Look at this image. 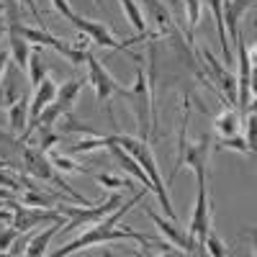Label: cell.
Wrapping results in <instances>:
<instances>
[{
	"instance_id": "cell-8",
	"label": "cell",
	"mask_w": 257,
	"mask_h": 257,
	"mask_svg": "<svg viewBox=\"0 0 257 257\" xmlns=\"http://www.w3.org/2000/svg\"><path fill=\"white\" fill-rule=\"evenodd\" d=\"M208 229H211V203L206 196V185H198L196 206H193V216H190V231H188L190 254H206L203 242H206Z\"/></svg>"
},
{
	"instance_id": "cell-24",
	"label": "cell",
	"mask_w": 257,
	"mask_h": 257,
	"mask_svg": "<svg viewBox=\"0 0 257 257\" xmlns=\"http://www.w3.org/2000/svg\"><path fill=\"white\" fill-rule=\"evenodd\" d=\"M82 80H70V82H64L62 88H57V98H54V103H59L62 105V111L64 113H70L72 111V105H75V100H77V95H80V90H82Z\"/></svg>"
},
{
	"instance_id": "cell-32",
	"label": "cell",
	"mask_w": 257,
	"mask_h": 257,
	"mask_svg": "<svg viewBox=\"0 0 257 257\" xmlns=\"http://www.w3.org/2000/svg\"><path fill=\"white\" fill-rule=\"evenodd\" d=\"M201 0H185V16H188V26H190V34L193 29L198 26V21H201Z\"/></svg>"
},
{
	"instance_id": "cell-3",
	"label": "cell",
	"mask_w": 257,
	"mask_h": 257,
	"mask_svg": "<svg viewBox=\"0 0 257 257\" xmlns=\"http://www.w3.org/2000/svg\"><path fill=\"white\" fill-rule=\"evenodd\" d=\"M121 239H134L137 244H142V247H144V249H142V254H149V249H147V247H152V239H147L144 234L134 231L132 226H126V229H116V226L105 224V221L100 219L98 224L88 226V229H85V231L80 234V237H75L72 242H67L64 247L54 249V257H67V254L80 252L82 247H93V244H103V242H121Z\"/></svg>"
},
{
	"instance_id": "cell-20",
	"label": "cell",
	"mask_w": 257,
	"mask_h": 257,
	"mask_svg": "<svg viewBox=\"0 0 257 257\" xmlns=\"http://www.w3.org/2000/svg\"><path fill=\"white\" fill-rule=\"evenodd\" d=\"M64 224H62V219H57V221H49V226L44 229V231H39V234H34V237L29 239V244H26V252L24 254H29V257H41L47 252V247H49V242H52V237L62 229Z\"/></svg>"
},
{
	"instance_id": "cell-29",
	"label": "cell",
	"mask_w": 257,
	"mask_h": 257,
	"mask_svg": "<svg viewBox=\"0 0 257 257\" xmlns=\"http://www.w3.org/2000/svg\"><path fill=\"white\" fill-rule=\"evenodd\" d=\"M59 132H62V134H88V137H95V134H98L95 128H90L85 121L72 118L70 113H67V118H64V121H59Z\"/></svg>"
},
{
	"instance_id": "cell-26",
	"label": "cell",
	"mask_w": 257,
	"mask_h": 257,
	"mask_svg": "<svg viewBox=\"0 0 257 257\" xmlns=\"http://www.w3.org/2000/svg\"><path fill=\"white\" fill-rule=\"evenodd\" d=\"M18 201H21V203H29V206H36V208H54V206H57L52 196H44V193H39V190H34V188L21 190V193H18Z\"/></svg>"
},
{
	"instance_id": "cell-1",
	"label": "cell",
	"mask_w": 257,
	"mask_h": 257,
	"mask_svg": "<svg viewBox=\"0 0 257 257\" xmlns=\"http://www.w3.org/2000/svg\"><path fill=\"white\" fill-rule=\"evenodd\" d=\"M188 121H190V103H188V95H183V121H180V137H178V155H175V167H173V173H170L167 185H173V180L180 173L183 165L193 170L198 185H206V167H208V157H211L213 137L201 134L198 142H188V137H185Z\"/></svg>"
},
{
	"instance_id": "cell-13",
	"label": "cell",
	"mask_w": 257,
	"mask_h": 257,
	"mask_svg": "<svg viewBox=\"0 0 257 257\" xmlns=\"http://www.w3.org/2000/svg\"><path fill=\"white\" fill-rule=\"evenodd\" d=\"M8 52L16 59V64L21 67V72L29 64V54H31V41H26L18 31V18H16V6H11V21H8Z\"/></svg>"
},
{
	"instance_id": "cell-22",
	"label": "cell",
	"mask_w": 257,
	"mask_h": 257,
	"mask_svg": "<svg viewBox=\"0 0 257 257\" xmlns=\"http://www.w3.org/2000/svg\"><path fill=\"white\" fill-rule=\"evenodd\" d=\"M26 72H29V85L36 88L41 85V80L47 77V64H44V47H31L29 54V64H26Z\"/></svg>"
},
{
	"instance_id": "cell-11",
	"label": "cell",
	"mask_w": 257,
	"mask_h": 257,
	"mask_svg": "<svg viewBox=\"0 0 257 257\" xmlns=\"http://www.w3.org/2000/svg\"><path fill=\"white\" fill-rule=\"evenodd\" d=\"M139 8H144L142 13L147 24V39H160L173 31V16L162 0H142Z\"/></svg>"
},
{
	"instance_id": "cell-16",
	"label": "cell",
	"mask_w": 257,
	"mask_h": 257,
	"mask_svg": "<svg viewBox=\"0 0 257 257\" xmlns=\"http://www.w3.org/2000/svg\"><path fill=\"white\" fill-rule=\"evenodd\" d=\"M254 6V0H224V11H226V18H224V29H226V36H229V44H234L239 36V16Z\"/></svg>"
},
{
	"instance_id": "cell-30",
	"label": "cell",
	"mask_w": 257,
	"mask_h": 257,
	"mask_svg": "<svg viewBox=\"0 0 257 257\" xmlns=\"http://www.w3.org/2000/svg\"><path fill=\"white\" fill-rule=\"evenodd\" d=\"M219 147H221V149H234V152H242V155H252V152H254V149L247 144V139H242V137H237V134H234V137H224V139L219 142Z\"/></svg>"
},
{
	"instance_id": "cell-34",
	"label": "cell",
	"mask_w": 257,
	"mask_h": 257,
	"mask_svg": "<svg viewBox=\"0 0 257 257\" xmlns=\"http://www.w3.org/2000/svg\"><path fill=\"white\" fill-rule=\"evenodd\" d=\"M95 180H98L100 185H105V188H113V190H118V188H132V183H123V180H118V178H113V175H95Z\"/></svg>"
},
{
	"instance_id": "cell-2",
	"label": "cell",
	"mask_w": 257,
	"mask_h": 257,
	"mask_svg": "<svg viewBox=\"0 0 257 257\" xmlns=\"http://www.w3.org/2000/svg\"><path fill=\"white\" fill-rule=\"evenodd\" d=\"M111 142H116L121 149H126V152L139 162V167L147 173L149 183H152V193L160 198V206L165 208V216L175 221V219H178V216H175V208H173V203H170L167 185L162 183L160 167H157V160H155V155H152V147H149V142H144V139H139V137H128V134H111Z\"/></svg>"
},
{
	"instance_id": "cell-42",
	"label": "cell",
	"mask_w": 257,
	"mask_h": 257,
	"mask_svg": "<svg viewBox=\"0 0 257 257\" xmlns=\"http://www.w3.org/2000/svg\"><path fill=\"white\" fill-rule=\"evenodd\" d=\"M95 6H100V0H95Z\"/></svg>"
},
{
	"instance_id": "cell-7",
	"label": "cell",
	"mask_w": 257,
	"mask_h": 257,
	"mask_svg": "<svg viewBox=\"0 0 257 257\" xmlns=\"http://www.w3.org/2000/svg\"><path fill=\"white\" fill-rule=\"evenodd\" d=\"M239 49H237V62L239 64V75H237V105L242 116L254 108L252 105V67H254V47H247V41L242 39V34L237 36V41H234Z\"/></svg>"
},
{
	"instance_id": "cell-31",
	"label": "cell",
	"mask_w": 257,
	"mask_h": 257,
	"mask_svg": "<svg viewBox=\"0 0 257 257\" xmlns=\"http://www.w3.org/2000/svg\"><path fill=\"white\" fill-rule=\"evenodd\" d=\"M203 249H206L208 254H213V257H224V254H226V247H224V242L216 237V234H213V229H208V234H206Z\"/></svg>"
},
{
	"instance_id": "cell-9",
	"label": "cell",
	"mask_w": 257,
	"mask_h": 257,
	"mask_svg": "<svg viewBox=\"0 0 257 257\" xmlns=\"http://www.w3.org/2000/svg\"><path fill=\"white\" fill-rule=\"evenodd\" d=\"M67 21H70V24H72L80 34H88L90 41H95L98 47H108V49H113V52H123V49L132 47V44H137V41H144V39H147L144 34H139V36H134V39L118 41V39L111 36V31H108V26H105V24H100V21H90V18H82L80 13H72Z\"/></svg>"
},
{
	"instance_id": "cell-41",
	"label": "cell",
	"mask_w": 257,
	"mask_h": 257,
	"mask_svg": "<svg viewBox=\"0 0 257 257\" xmlns=\"http://www.w3.org/2000/svg\"><path fill=\"white\" fill-rule=\"evenodd\" d=\"M6 13V3H0V16H3Z\"/></svg>"
},
{
	"instance_id": "cell-5",
	"label": "cell",
	"mask_w": 257,
	"mask_h": 257,
	"mask_svg": "<svg viewBox=\"0 0 257 257\" xmlns=\"http://www.w3.org/2000/svg\"><path fill=\"white\" fill-rule=\"evenodd\" d=\"M123 203V196L118 190H113L108 198H105L103 203H98V206H67V203H59V206H54L59 213H64V216H70V221L64 224V229L67 231H72V229H88V226H93V224H98L103 216H108L111 211H116L118 206Z\"/></svg>"
},
{
	"instance_id": "cell-6",
	"label": "cell",
	"mask_w": 257,
	"mask_h": 257,
	"mask_svg": "<svg viewBox=\"0 0 257 257\" xmlns=\"http://www.w3.org/2000/svg\"><path fill=\"white\" fill-rule=\"evenodd\" d=\"M85 62H88V82L93 85L100 108L105 111V116H108L111 123H116V116H113V108H111V98L113 95H123V88L111 77V72L103 67V62L98 57H93L88 52V59H85Z\"/></svg>"
},
{
	"instance_id": "cell-37",
	"label": "cell",
	"mask_w": 257,
	"mask_h": 257,
	"mask_svg": "<svg viewBox=\"0 0 257 257\" xmlns=\"http://www.w3.org/2000/svg\"><path fill=\"white\" fill-rule=\"evenodd\" d=\"M52 6H54V11L57 13H62L64 18H70L75 11H72V6H70V0H52Z\"/></svg>"
},
{
	"instance_id": "cell-27",
	"label": "cell",
	"mask_w": 257,
	"mask_h": 257,
	"mask_svg": "<svg viewBox=\"0 0 257 257\" xmlns=\"http://www.w3.org/2000/svg\"><path fill=\"white\" fill-rule=\"evenodd\" d=\"M105 144H108V137L103 134H95V137H88V139H80L70 147L72 155H88V152H95V149H103Z\"/></svg>"
},
{
	"instance_id": "cell-10",
	"label": "cell",
	"mask_w": 257,
	"mask_h": 257,
	"mask_svg": "<svg viewBox=\"0 0 257 257\" xmlns=\"http://www.w3.org/2000/svg\"><path fill=\"white\" fill-rule=\"evenodd\" d=\"M6 206H11V211H13L11 226L18 229V234L31 231V229L39 226V224H49V221L62 219V213H59L57 208H36V206L31 208L29 203H21V201H16V198H8Z\"/></svg>"
},
{
	"instance_id": "cell-39",
	"label": "cell",
	"mask_w": 257,
	"mask_h": 257,
	"mask_svg": "<svg viewBox=\"0 0 257 257\" xmlns=\"http://www.w3.org/2000/svg\"><path fill=\"white\" fill-rule=\"evenodd\" d=\"M8 59H11V52L8 49H0V77H3V72L8 67Z\"/></svg>"
},
{
	"instance_id": "cell-18",
	"label": "cell",
	"mask_w": 257,
	"mask_h": 257,
	"mask_svg": "<svg viewBox=\"0 0 257 257\" xmlns=\"http://www.w3.org/2000/svg\"><path fill=\"white\" fill-rule=\"evenodd\" d=\"M201 57H206V64H208L211 72H213V80H216L221 88L226 90L229 103H237V77L229 75V70L221 67V62H219V59H213V54H211L208 49H201Z\"/></svg>"
},
{
	"instance_id": "cell-4",
	"label": "cell",
	"mask_w": 257,
	"mask_h": 257,
	"mask_svg": "<svg viewBox=\"0 0 257 257\" xmlns=\"http://www.w3.org/2000/svg\"><path fill=\"white\" fill-rule=\"evenodd\" d=\"M134 108L137 116V137L149 142V134H152V126H155V103H152V82H149L147 72L139 67L137 70V82L132 90H123V95Z\"/></svg>"
},
{
	"instance_id": "cell-21",
	"label": "cell",
	"mask_w": 257,
	"mask_h": 257,
	"mask_svg": "<svg viewBox=\"0 0 257 257\" xmlns=\"http://www.w3.org/2000/svg\"><path fill=\"white\" fill-rule=\"evenodd\" d=\"M24 93L26 90H21L18 82H16V70L13 67H6L3 77H0V108H11V105Z\"/></svg>"
},
{
	"instance_id": "cell-36",
	"label": "cell",
	"mask_w": 257,
	"mask_h": 257,
	"mask_svg": "<svg viewBox=\"0 0 257 257\" xmlns=\"http://www.w3.org/2000/svg\"><path fill=\"white\" fill-rule=\"evenodd\" d=\"M244 121H247V123H244V126H247V144L254 149V123H257V121H254V108H249V111L244 113Z\"/></svg>"
},
{
	"instance_id": "cell-25",
	"label": "cell",
	"mask_w": 257,
	"mask_h": 257,
	"mask_svg": "<svg viewBox=\"0 0 257 257\" xmlns=\"http://www.w3.org/2000/svg\"><path fill=\"white\" fill-rule=\"evenodd\" d=\"M121 8H123V13H126V18H128V24L137 29V34H144V36H147L144 13H142V8H139L137 0H121Z\"/></svg>"
},
{
	"instance_id": "cell-15",
	"label": "cell",
	"mask_w": 257,
	"mask_h": 257,
	"mask_svg": "<svg viewBox=\"0 0 257 257\" xmlns=\"http://www.w3.org/2000/svg\"><path fill=\"white\" fill-rule=\"evenodd\" d=\"M57 98V82L47 75L44 80H41V85H36L34 88V95H31V103H29V123L47 108V105ZM26 132V128H24Z\"/></svg>"
},
{
	"instance_id": "cell-12",
	"label": "cell",
	"mask_w": 257,
	"mask_h": 257,
	"mask_svg": "<svg viewBox=\"0 0 257 257\" xmlns=\"http://www.w3.org/2000/svg\"><path fill=\"white\" fill-rule=\"evenodd\" d=\"M21 155H24V167L29 175L39 178V180H47V183H54L57 175H54V165L49 162V157L44 152H39L36 147H29V144H21Z\"/></svg>"
},
{
	"instance_id": "cell-28",
	"label": "cell",
	"mask_w": 257,
	"mask_h": 257,
	"mask_svg": "<svg viewBox=\"0 0 257 257\" xmlns=\"http://www.w3.org/2000/svg\"><path fill=\"white\" fill-rule=\"evenodd\" d=\"M47 157H49V162L54 165V170H59V173H70V175H82V173H88V170L80 167L77 162H72V160H67V157H62V155H57V152H47Z\"/></svg>"
},
{
	"instance_id": "cell-35",
	"label": "cell",
	"mask_w": 257,
	"mask_h": 257,
	"mask_svg": "<svg viewBox=\"0 0 257 257\" xmlns=\"http://www.w3.org/2000/svg\"><path fill=\"white\" fill-rule=\"evenodd\" d=\"M16 237H18V229H3L0 231V252H8V247L16 242Z\"/></svg>"
},
{
	"instance_id": "cell-40",
	"label": "cell",
	"mask_w": 257,
	"mask_h": 257,
	"mask_svg": "<svg viewBox=\"0 0 257 257\" xmlns=\"http://www.w3.org/2000/svg\"><path fill=\"white\" fill-rule=\"evenodd\" d=\"M3 31H6V24H3V21H0V36H3Z\"/></svg>"
},
{
	"instance_id": "cell-17",
	"label": "cell",
	"mask_w": 257,
	"mask_h": 257,
	"mask_svg": "<svg viewBox=\"0 0 257 257\" xmlns=\"http://www.w3.org/2000/svg\"><path fill=\"white\" fill-rule=\"evenodd\" d=\"M201 6H206L213 16V24H216V31H219V41H221V54H224V62L226 64H234V52H231V44H229V36H226V29H224V0H201Z\"/></svg>"
},
{
	"instance_id": "cell-19",
	"label": "cell",
	"mask_w": 257,
	"mask_h": 257,
	"mask_svg": "<svg viewBox=\"0 0 257 257\" xmlns=\"http://www.w3.org/2000/svg\"><path fill=\"white\" fill-rule=\"evenodd\" d=\"M29 90L21 95L11 108H8V123H11V137H21L24 134V128L29 126Z\"/></svg>"
},
{
	"instance_id": "cell-33",
	"label": "cell",
	"mask_w": 257,
	"mask_h": 257,
	"mask_svg": "<svg viewBox=\"0 0 257 257\" xmlns=\"http://www.w3.org/2000/svg\"><path fill=\"white\" fill-rule=\"evenodd\" d=\"M8 162L6 160H0V188H8V190H13L16 193V196H18V193H21V188H24V185H18V180L8 173Z\"/></svg>"
},
{
	"instance_id": "cell-14",
	"label": "cell",
	"mask_w": 257,
	"mask_h": 257,
	"mask_svg": "<svg viewBox=\"0 0 257 257\" xmlns=\"http://www.w3.org/2000/svg\"><path fill=\"white\" fill-rule=\"evenodd\" d=\"M144 213H147V216L152 219V224H155V226H157V229H160V231L165 234V239H167L170 244H175V247H178V249H180L183 254H190V244H188V237H185V234H183V231H180V229H178V226L173 224V219H167V216L162 219L160 213H157V211H152L149 206H144Z\"/></svg>"
},
{
	"instance_id": "cell-23",
	"label": "cell",
	"mask_w": 257,
	"mask_h": 257,
	"mask_svg": "<svg viewBox=\"0 0 257 257\" xmlns=\"http://www.w3.org/2000/svg\"><path fill=\"white\" fill-rule=\"evenodd\" d=\"M239 113L237 111H231V108H224L216 118H213V132L219 134V139L224 137H234V134H239Z\"/></svg>"
},
{
	"instance_id": "cell-38",
	"label": "cell",
	"mask_w": 257,
	"mask_h": 257,
	"mask_svg": "<svg viewBox=\"0 0 257 257\" xmlns=\"http://www.w3.org/2000/svg\"><path fill=\"white\" fill-rule=\"evenodd\" d=\"M18 3H24V6L29 8V13L34 16V21H39V24H41V13H39V8H36V0H18ZM41 26H44V24H41Z\"/></svg>"
}]
</instances>
